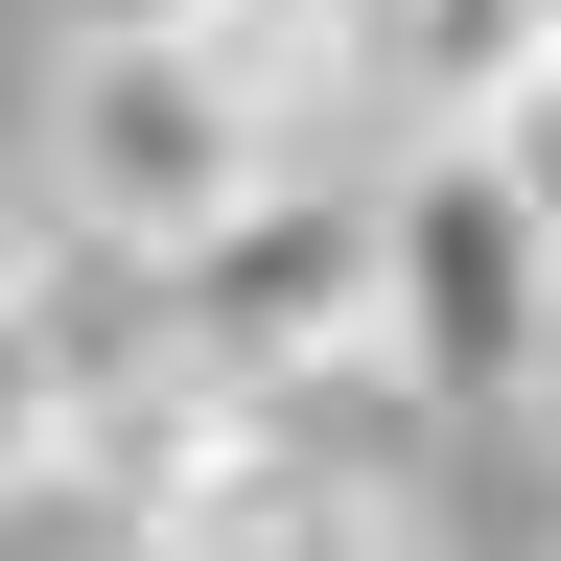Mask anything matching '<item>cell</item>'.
<instances>
[{"label":"cell","mask_w":561,"mask_h":561,"mask_svg":"<svg viewBox=\"0 0 561 561\" xmlns=\"http://www.w3.org/2000/svg\"><path fill=\"white\" fill-rule=\"evenodd\" d=\"M24 187H47L70 257H187L210 210L257 187V117H234V70L187 47V0L70 24V47L24 70Z\"/></svg>","instance_id":"6da1fadb"},{"label":"cell","mask_w":561,"mask_h":561,"mask_svg":"<svg viewBox=\"0 0 561 561\" xmlns=\"http://www.w3.org/2000/svg\"><path fill=\"white\" fill-rule=\"evenodd\" d=\"M538 328H561V234L491 187V140H398L375 164V375L468 445H515Z\"/></svg>","instance_id":"7a4b0ae2"},{"label":"cell","mask_w":561,"mask_h":561,"mask_svg":"<svg viewBox=\"0 0 561 561\" xmlns=\"http://www.w3.org/2000/svg\"><path fill=\"white\" fill-rule=\"evenodd\" d=\"M164 305V375L187 398H305L375 351V164H257L187 257H140Z\"/></svg>","instance_id":"3957f363"},{"label":"cell","mask_w":561,"mask_h":561,"mask_svg":"<svg viewBox=\"0 0 561 561\" xmlns=\"http://www.w3.org/2000/svg\"><path fill=\"white\" fill-rule=\"evenodd\" d=\"M538 47H561V0H398V117H421V140H468Z\"/></svg>","instance_id":"277c9868"},{"label":"cell","mask_w":561,"mask_h":561,"mask_svg":"<svg viewBox=\"0 0 561 561\" xmlns=\"http://www.w3.org/2000/svg\"><path fill=\"white\" fill-rule=\"evenodd\" d=\"M468 140H491V187H515V210H538V234H561V47H538V70H515V94H491Z\"/></svg>","instance_id":"5b68a950"},{"label":"cell","mask_w":561,"mask_h":561,"mask_svg":"<svg viewBox=\"0 0 561 561\" xmlns=\"http://www.w3.org/2000/svg\"><path fill=\"white\" fill-rule=\"evenodd\" d=\"M515 445H561V328H538V398H515Z\"/></svg>","instance_id":"8992f818"}]
</instances>
